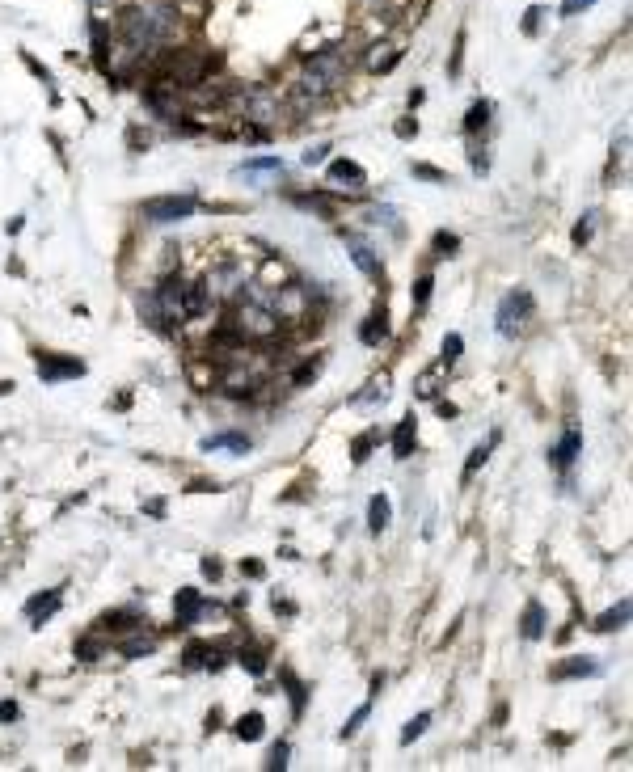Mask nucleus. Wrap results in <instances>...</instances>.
Masks as SVG:
<instances>
[{"mask_svg":"<svg viewBox=\"0 0 633 772\" xmlns=\"http://www.w3.org/2000/svg\"><path fill=\"white\" fill-rule=\"evenodd\" d=\"M591 676H600L596 659H566V663H558L549 671V680H591Z\"/></svg>","mask_w":633,"mask_h":772,"instance_id":"f8f14e48","label":"nucleus"},{"mask_svg":"<svg viewBox=\"0 0 633 772\" xmlns=\"http://www.w3.org/2000/svg\"><path fill=\"white\" fill-rule=\"evenodd\" d=\"M76 376H84L80 359H59V355L38 350V380L42 384H59V380H76Z\"/></svg>","mask_w":633,"mask_h":772,"instance_id":"0eeeda50","label":"nucleus"},{"mask_svg":"<svg viewBox=\"0 0 633 772\" xmlns=\"http://www.w3.org/2000/svg\"><path fill=\"white\" fill-rule=\"evenodd\" d=\"M591 228H596V215L587 211V215L575 224V245H587V241H591Z\"/></svg>","mask_w":633,"mask_h":772,"instance_id":"a19ab883","label":"nucleus"},{"mask_svg":"<svg viewBox=\"0 0 633 772\" xmlns=\"http://www.w3.org/2000/svg\"><path fill=\"white\" fill-rule=\"evenodd\" d=\"M232 730H237V739H241V743H258V739L266 735V718H262V714H245Z\"/></svg>","mask_w":633,"mask_h":772,"instance_id":"b1692460","label":"nucleus"},{"mask_svg":"<svg viewBox=\"0 0 633 772\" xmlns=\"http://www.w3.org/2000/svg\"><path fill=\"white\" fill-rule=\"evenodd\" d=\"M245 279H249V274H245V266H241V262H220V266H211V270H207V279H203V283H207V291H211V300H215V304H220V300L228 304V300H237V296H241Z\"/></svg>","mask_w":633,"mask_h":772,"instance_id":"7ed1b4c3","label":"nucleus"},{"mask_svg":"<svg viewBox=\"0 0 633 772\" xmlns=\"http://www.w3.org/2000/svg\"><path fill=\"white\" fill-rule=\"evenodd\" d=\"M215 448H228V452H249V435H241V431H224V435H211V439H203V452H215Z\"/></svg>","mask_w":633,"mask_h":772,"instance_id":"6ab92c4d","label":"nucleus"},{"mask_svg":"<svg viewBox=\"0 0 633 772\" xmlns=\"http://www.w3.org/2000/svg\"><path fill=\"white\" fill-rule=\"evenodd\" d=\"M211 308H215V300H211L207 283L203 279H182V312H186V321H203Z\"/></svg>","mask_w":633,"mask_h":772,"instance_id":"423d86ee","label":"nucleus"},{"mask_svg":"<svg viewBox=\"0 0 633 772\" xmlns=\"http://www.w3.org/2000/svg\"><path fill=\"white\" fill-rule=\"evenodd\" d=\"M325 152H330V144H317V148H308V152H304L300 160H304V165L313 169V165H321V160H325Z\"/></svg>","mask_w":633,"mask_h":772,"instance_id":"a18cd8bd","label":"nucleus"},{"mask_svg":"<svg viewBox=\"0 0 633 772\" xmlns=\"http://www.w3.org/2000/svg\"><path fill=\"white\" fill-rule=\"evenodd\" d=\"M431 287H435V279H431V274H418V283H414V291H410V296H414V308H418V312L427 308V300H431Z\"/></svg>","mask_w":633,"mask_h":772,"instance_id":"c9c22d12","label":"nucleus"},{"mask_svg":"<svg viewBox=\"0 0 633 772\" xmlns=\"http://www.w3.org/2000/svg\"><path fill=\"white\" fill-rule=\"evenodd\" d=\"M55 612H59V591H42V595H34V600L25 604L30 625H42V621H51Z\"/></svg>","mask_w":633,"mask_h":772,"instance_id":"dca6fc26","label":"nucleus"},{"mask_svg":"<svg viewBox=\"0 0 633 772\" xmlns=\"http://www.w3.org/2000/svg\"><path fill=\"white\" fill-rule=\"evenodd\" d=\"M135 312H139V321L152 329V334H173L169 329V321H165V312H161V304H156V291L152 287H144V291H135Z\"/></svg>","mask_w":633,"mask_h":772,"instance_id":"6e6552de","label":"nucleus"},{"mask_svg":"<svg viewBox=\"0 0 633 772\" xmlns=\"http://www.w3.org/2000/svg\"><path fill=\"white\" fill-rule=\"evenodd\" d=\"M283 680H287V688H292V705H296V714H300V709H304V684H300L296 676H283Z\"/></svg>","mask_w":633,"mask_h":772,"instance_id":"37998d69","label":"nucleus"},{"mask_svg":"<svg viewBox=\"0 0 633 772\" xmlns=\"http://www.w3.org/2000/svg\"><path fill=\"white\" fill-rule=\"evenodd\" d=\"M439 372H444V363H435V367H427L422 376H418V384H414V393L418 397H435L439 393Z\"/></svg>","mask_w":633,"mask_h":772,"instance_id":"cd10ccee","label":"nucleus"},{"mask_svg":"<svg viewBox=\"0 0 633 772\" xmlns=\"http://www.w3.org/2000/svg\"><path fill=\"white\" fill-rule=\"evenodd\" d=\"M182 279H186V274L169 270V274H161V283L152 287V291H156V304H161V312H165V321H169L173 334L186 325V312H182Z\"/></svg>","mask_w":633,"mask_h":772,"instance_id":"39448f33","label":"nucleus"},{"mask_svg":"<svg viewBox=\"0 0 633 772\" xmlns=\"http://www.w3.org/2000/svg\"><path fill=\"white\" fill-rule=\"evenodd\" d=\"M541 17H545V8H541V4H532V8H528V13H524V21H520V30H524V34H528V38H532V34H541Z\"/></svg>","mask_w":633,"mask_h":772,"instance_id":"4c0bfd02","label":"nucleus"},{"mask_svg":"<svg viewBox=\"0 0 633 772\" xmlns=\"http://www.w3.org/2000/svg\"><path fill=\"white\" fill-rule=\"evenodd\" d=\"M368 714H372V701H368V705H359V709H355V714H351V718H346V726H342V739H351V735H359V726H363V722H368Z\"/></svg>","mask_w":633,"mask_h":772,"instance_id":"e433bc0d","label":"nucleus"},{"mask_svg":"<svg viewBox=\"0 0 633 772\" xmlns=\"http://www.w3.org/2000/svg\"><path fill=\"white\" fill-rule=\"evenodd\" d=\"M101 654H106V638H101L97 629H93V633H84V638L76 642V659H84V663H97Z\"/></svg>","mask_w":633,"mask_h":772,"instance_id":"a878e982","label":"nucleus"},{"mask_svg":"<svg viewBox=\"0 0 633 772\" xmlns=\"http://www.w3.org/2000/svg\"><path fill=\"white\" fill-rule=\"evenodd\" d=\"M490 114H494V101H473L469 106V114H465V135H477V131H486L490 127Z\"/></svg>","mask_w":633,"mask_h":772,"instance_id":"a211bd4d","label":"nucleus"},{"mask_svg":"<svg viewBox=\"0 0 633 772\" xmlns=\"http://www.w3.org/2000/svg\"><path fill=\"white\" fill-rule=\"evenodd\" d=\"M292 203H296V207H308V211H321L325 220H334V194H325V190H313V194H292Z\"/></svg>","mask_w":633,"mask_h":772,"instance_id":"aec40b11","label":"nucleus"},{"mask_svg":"<svg viewBox=\"0 0 633 772\" xmlns=\"http://www.w3.org/2000/svg\"><path fill=\"white\" fill-rule=\"evenodd\" d=\"M203 612H211V608H207V600H203L194 587H182V591H177V625L186 629V625H194Z\"/></svg>","mask_w":633,"mask_h":772,"instance_id":"9d476101","label":"nucleus"},{"mask_svg":"<svg viewBox=\"0 0 633 772\" xmlns=\"http://www.w3.org/2000/svg\"><path fill=\"white\" fill-rule=\"evenodd\" d=\"M625 625H629V600H621L617 608H608V612L596 621V629H600V633H613V629H625Z\"/></svg>","mask_w":633,"mask_h":772,"instance_id":"393cba45","label":"nucleus"},{"mask_svg":"<svg viewBox=\"0 0 633 772\" xmlns=\"http://www.w3.org/2000/svg\"><path fill=\"white\" fill-rule=\"evenodd\" d=\"M384 338H389V317H384V308H380V312H372V317H368V325L359 329V342L376 346V342H384Z\"/></svg>","mask_w":633,"mask_h":772,"instance_id":"5701e85b","label":"nucleus"},{"mask_svg":"<svg viewBox=\"0 0 633 772\" xmlns=\"http://www.w3.org/2000/svg\"><path fill=\"white\" fill-rule=\"evenodd\" d=\"M21 63H25V68H30V72H34V76H38V80H42V84H55V76H51V68H46V63H38V59H34V55H30V51H21Z\"/></svg>","mask_w":633,"mask_h":772,"instance_id":"58836bf2","label":"nucleus"},{"mask_svg":"<svg viewBox=\"0 0 633 772\" xmlns=\"http://www.w3.org/2000/svg\"><path fill=\"white\" fill-rule=\"evenodd\" d=\"M266 768H287V743H279L275 752H270V760H266Z\"/></svg>","mask_w":633,"mask_h":772,"instance_id":"de8ad7c7","label":"nucleus"},{"mask_svg":"<svg viewBox=\"0 0 633 772\" xmlns=\"http://www.w3.org/2000/svg\"><path fill=\"white\" fill-rule=\"evenodd\" d=\"M494 448H499V431H494V435H490L482 448H473V452H469V460H465V481H469V477H473V473H477V469L490 460V452H494Z\"/></svg>","mask_w":633,"mask_h":772,"instance_id":"bb28decb","label":"nucleus"},{"mask_svg":"<svg viewBox=\"0 0 633 772\" xmlns=\"http://www.w3.org/2000/svg\"><path fill=\"white\" fill-rule=\"evenodd\" d=\"M203 574H207V578H220V574H224V566H220L215 557H203Z\"/></svg>","mask_w":633,"mask_h":772,"instance_id":"3c124183","label":"nucleus"},{"mask_svg":"<svg viewBox=\"0 0 633 772\" xmlns=\"http://www.w3.org/2000/svg\"><path fill=\"white\" fill-rule=\"evenodd\" d=\"M346 241H351V258H355V266L368 274V279H380V258H376V249L372 245H363L359 236H351V232H342Z\"/></svg>","mask_w":633,"mask_h":772,"instance_id":"4468645a","label":"nucleus"},{"mask_svg":"<svg viewBox=\"0 0 633 772\" xmlns=\"http://www.w3.org/2000/svg\"><path fill=\"white\" fill-rule=\"evenodd\" d=\"M237 663H241L249 676H262V671H266V654H262V650H241Z\"/></svg>","mask_w":633,"mask_h":772,"instance_id":"2f4dec72","label":"nucleus"},{"mask_svg":"<svg viewBox=\"0 0 633 772\" xmlns=\"http://www.w3.org/2000/svg\"><path fill=\"white\" fill-rule=\"evenodd\" d=\"M194 211H199V198L194 194H156V198H144L139 203L144 224H177V220H190Z\"/></svg>","mask_w":633,"mask_h":772,"instance_id":"f03ea898","label":"nucleus"},{"mask_svg":"<svg viewBox=\"0 0 633 772\" xmlns=\"http://www.w3.org/2000/svg\"><path fill=\"white\" fill-rule=\"evenodd\" d=\"M148 621L144 616H135V612H106L93 629L101 633V638H118V633H131V629H144Z\"/></svg>","mask_w":633,"mask_h":772,"instance_id":"1a4fd4ad","label":"nucleus"},{"mask_svg":"<svg viewBox=\"0 0 633 772\" xmlns=\"http://www.w3.org/2000/svg\"><path fill=\"white\" fill-rule=\"evenodd\" d=\"M118 650H123L127 659H144V654H152V650H156V638H152V633H144V629H131V638H123V642H118Z\"/></svg>","mask_w":633,"mask_h":772,"instance_id":"f3484780","label":"nucleus"},{"mask_svg":"<svg viewBox=\"0 0 633 772\" xmlns=\"http://www.w3.org/2000/svg\"><path fill=\"white\" fill-rule=\"evenodd\" d=\"M275 612H283V616H296V604H287V600H279V595H275Z\"/></svg>","mask_w":633,"mask_h":772,"instance_id":"5fc2aeb1","label":"nucleus"},{"mask_svg":"<svg viewBox=\"0 0 633 772\" xmlns=\"http://www.w3.org/2000/svg\"><path fill=\"white\" fill-rule=\"evenodd\" d=\"M241 574H245V578H262L266 566H262V562H241Z\"/></svg>","mask_w":633,"mask_h":772,"instance_id":"8fccbe9b","label":"nucleus"},{"mask_svg":"<svg viewBox=\"0 0 633 772\" xmlns=\"http://www.w3.org/2000/svg\"><path fill=\"white\" fill-rule=\"evenodd\" d=\"M317 372H321V359H313V363H304V367H300V372H296V384H304V380H313V376H317Z\"/></svg>","mask_w":633,"mask_h":772,"instance_id":"09e8293b","label":"nucleus"},{"mask_svg":"<svg viewBox=\"0 0 633 772\" xmlns=\"http://www.w3.org/2000/svg\"><path fill=\"white\" fill-rule=\"evenodd\" d=\"M427 726H431V714H418V718H410V722H406V730H401V743L410 747L414 739H422V730H427Z\"/></svg>","mask_w":633,"mask_h":772,"instance_id":"473e14b6","label":"nucleus"},{"mask_svg":"<svg viewBox=\"0 0 633 772\" xmlns=\"http://www.w3.org/2000/svg\"><path fill=\"white\" fill-rule=\"evenodd\" d=\"M376 439H380V435H376V431H363V435H359V439H355V443H351V460H355V464H368V456H372V448H376Z\"/></svg>","mask_w":633,"mask_h":772,"instance_id":"c85d7f7f","label":"nucleus"},{"mask_svg":"<svg viewBox=\"0 0 633 772\" xmlns=\"http://www.w3.org/2000/svg\"><path fill=\"white\" fill-rule=\"evenodd\" d=\"M579 452H583V435H579V431L570 426V431L562 435V443H558V448L549 452V460H553L558 469H570V464L579 460Z\"/></svg>","mask_w":633,"mask_h":772,"instance_id":"2eb2a0df","label":"nucleus"},{"mask_svg":"<svg viewBox=\"0 0 633 772\" xmlns=\"http://www.w3.org/2000/svg\"><path fill=\"white\" fill-rule=\"evenodd\" d=\"M414 177H418V182H435V186H452V177H448L444 169H435V165H422V160L414 165Z\"/></svg>","mask_w":633,"mask_h":772,"instance_id":"7c9ffc66","label":"nucleus"},{"mask_svg":"<svg viewBox=\"0 0 633 772\" xmlns=\"http://www.w3.org/2000/svg\"><path fill=\"white\" fill-rule=\"evenodd\" d=\"M245 169H249V173H262V169H270V173H283V160H279V156H258V160H249Z\"/></svg>","mask_w":633,"mask_h":772,"instance_id":"ea45409f","label":"nucleus"},{"mask_svg":"<svg viewBox=\"0 0 633 772\" xmlns=\"http://www.w3.org/2000/svg\"><path fill=\"white\" fill-rule=\"evenodd\" d=\"M330 182H351V190H363L368 186V173H363V165H355V160H330Z\"/></svg>","mask_w":633,"mask_h":772,"instance_id":"ddd939ff","label":"nucleus"},{"mask_svg":"<svg viewBox=\"0 0 633 772\" xmlns=\"http://www.w3.org/2000/svg\"><path fill=\"white\" fill-rule=\"evenodd\" d=\"M465 68V30H456V42H452V59H448V76H460Z\"/></svg>","mask_w":633,"mask_h":772,"instance_id":"72a5a7b5","label":"nucleus"},{"mask_svg":"<svg viewBox=\"0 0 633 772\" xmlns=\"http://www.w3.org/2000/svg\"><path fill=\"white\" fill-rule=\"evenodd\" d=\"M228 329H237V338L241 342H275L279 334H283V317L275 312V308H266V304H258V300H245V296H237L232 300V308H228V321H224Z\"/></svg>","mask_w":633,"mask_h":772,"instance_id":"f257e3e1","label":"nucleus"},{"mask_svg":"<svg viewBox=\"0 0 633 772\" xmlns=\"http://www.w3.org/2000/svg\"><path fill=\"white\" fill-rule=\"evenodd\" d=\"M435 258H452L456 249H460V236H452V232H435Z\"/></svg>","mask_w":633,"mask_h":772,"instance_id":"f704fd0d","label":"nucleus"},{"mask_svg":"<svg viewBox=\"0 0 633 772\" xmlns=\"http://www.w3.org/2000/svg\"><path fill=\"white\" fill-rule=\"evenodd\" d=\"M384 393H389V376H380V380H372V384H368V393H359V397H355V401H376V397H380V401H384Z\"/></svg>","mask_w":633,"mask_h":772,"instance_id":"79ce46f5","label":"nucleus"},{"mask_svg":"<svg viewBox=\"0 0 633 772\" xmlns=\"http://www.w3.org/2000/svg\"><path fill=\"white\" fill-rule=\"evenodd\" d=\"M460 350H465V338H460V334H448V338H444V346H439V363H444V367H452V363L460 359Z\"/></svg>","mask_w":633,"mask_h":772,"instance_id":"c756f323","label":"nucleus"},{"mask_svg":"<svg viewBox=\"0 0 633 772\" xmlns=\"http://www.w3.org/2000/svg\"><path fill=\"white\" fill-rule=\"evenodd\" d=\"M4 722H17V705L13 701H0V726Z\"/></svg>","mask_w":633,"mask_h":772,"instance_id":"603ef678","label":"nucleus"},{"mask_svg":"<svg viewBox=\"0 0 633 772\" xmlns=\"http://www.w3.org/2000/svg\"><path fill=\"white\" fill-rule=\"evenodd\" d=\"M520 633H524V642H537V638L545 633V608H541L537 600L524 608V625H520Z\"/></svg>","mask_w":633,"mask_h":772,"instance_id":"4be33fe9","label":"nucleus"},{"mask_svg":"<svg viewBox=\"0 0 633 772\" xmlns=\"http://www.w3.org/2000/svg\"><path fill=\"white\" fill-rule=\"evenodd\" d=\"M389 519H393V502H389L384 494H376V498L368 502V528H372V532H384Z\"/></svg>","mask_w":633,"mask_h":772,"instance_id":"412c9836","label":"nucleus"},{"mask_svg":"<svg viewBox=\"0 0 633 772\" xmlns=\"http://www.w3.org/2000/svg\"><path fill=\"white\" fill-rule=\"evenodd\" d=\"M393 131H397V139H414V135H418V118H401Z\"/></svg>","mask_w":633,"mask_h":772,"instance_id":"c03bdc74","label":"nucleus"},{"mask_svg":"<svg viewBox=\"0 0 633 772\" xmlns=\"http://www.w3.org/2000/svg\"><path fill=\"white\" fill-rule=\"evenodd\" d=\"M414 443H418V422H414V414H406L397 422V431H393V456L397 460H410L414 456Z\"/></svg>","mask_w":633,"mask_h":772,"instance_id":"9b49d317","label":"nucleus"},{"mask_svg":"<svg viewBox=\"0 0 633 772\" xmlns=\"http://www.w3.org/2000/svg\"><path fill=\"white\" fill-rule=\"evenodd\" d=\"M435 410H439V418H456V414H460L452 401H435Z\"/></svg>","mask_w":633,"mask_h":772,"instance_id":"864d4df0","label":"nucleus"},{"mask_svg":"<svg viewBox=\"0 0 633 772\" xmlns=\"http://www.w3.org/2000/svg\"><path fill=\"white\" fill-rule=\"evenodd\" d=\"M596 0H562V17H579L583 8H591Z\"/></svg>","mask_w":633,"mask_h":772,"instance_id":"49530a36","label":"nucleus"},{"mask_svg":"<svg viewBox=\"0 0 633 772\" xmlns=\"http://www.w3.org/2000/svg\"><path fill=\"white\" fill-rule=\"evenodd\" d=\"M528 321H532V296L524 287L511 291V296H503V304H499V334L503 338H520Z\"/></svg>","mask_w":633,"mask_h":772,"instance_id":"20e7f679","label":"nucleus"}]
</instances>
